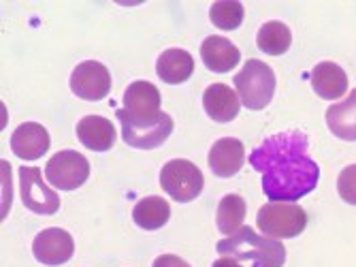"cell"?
<instances>
[{"label": "cell", "mask_w": 356, "mask_h": 267, "mask_svg": "<svg viewBox=\"0 0 356 267\" xmlns=\"http://www.w3.org/2000/svg\"><path fill=\"white\" fill-rule=\"evenodd\" d=\"M337 192L346 204L356 206V165H350L337 178Z\"/></svg>", "instance_id": "obj_24"}, {"label": "cell", "mask_w": 356, "mask_h": 267, "mask_svg": "<svg viewBox=\"0 0 356 267\" xmlns=\"http://www.w3.org/2000/svg\"><path fill=\"white\" fill-rule=\"evenodd\" d=\"M75 252L73 236L64 229H45L32 242V254L43 265H64Z\"/></svg>", "instance_id": "obj_10"}, {"label": "cell", "mask_w": 356, "mask_h": 267, "mask_svg": "<svg viewBox=\"0 0 356 267\" xmlns=\"http://www.w3.org/2000/svg\"><path fill=\"white\" fill-rule=\"evenodd\" d=\"M19 194L22 204L35 214L49 216L60 208L58 192L43 182V176L37 167H22L19 169Z\"/></svg>", "instance_id": "obj_8"}, {"label": "cell", "mask_w": 356, "mask_h": 267, "mask_svg": "<svg viewBox=\"0 0 356 267\" xmlns=\"http://www.w3.org/2000/svg\"><path fill=\"white\" fill-rule=\"evenodd\" d=\"M79 142L94 152H107L115 144V126L103 116H86L77 124Z\"/></svg>", "instance_id": "obj_15"}, {"label": "cell", "mask_w": 356, "mask_h": 267, "mask_svg": "<svg viewBox=\"0 0 356 267\" xmlns=\"http://www.w3.org/2000/svg\"><path fill=\"white\" fill-rule=\"evenodd\" d=\"M169 216H171V208L167 204V199L163 197H145L133 210V220L145 231H156L160 227H165Z\"/></svg>", "instance_id": "obj_20"}, {"label": "cell", "mask_w": 356, "mask_h": 267, "mask_svg": "<svg viewBox=\"0 0 356 267\" xmlns=\"http://www.w3.org/2000/svg\"><path fill=\"white\" fill-rule=\"evenodd\" d=\"M152 267H190L181 257H175V254H160Z\"/></svg>", "instance_id": "obj_25"}, {"label": "cell", "mask_w": 356, "mask_h": 267, "mask_svg": "<svg viewBox=\"0 0 356 267\" xmlns=\"http://www.w3.org/2000/svg\"><path fill=\"white\" fill-rule=\"evenodd\" d=\"M201 58L213 73H229L241 60L239 49L224 37H207L201 45Z\"/></svg>", "instance_id": "obj_17"}, {"label": "cell", "mask_w": 356, "mask_h": 267, "mask_svg": "<svg viewBox=\"0 0 356 267\" xmlns=\"http://www.w3.org/2000/svg\"><path fill=\"white\" fill-rule=\"evenodd\" d=\"M11 150L24 160H37L49 150V132L37 122H24L11 135Z\"/></svg>", "instance_id": "obj_12"}, {"label": "cell", "mask_w": 356, "mask_h": 267, "mask_svg": "<svg viewBox=\"0 0 356 267\" xmlns=\"http://www.w3.org/2000/svg\"><path fill=\"white\" fill-rule=\"evenodd\" d=\"M124 114L145 122L160 114V92L152 82H133L124 92Z\"/></svg>", "instance_id": "obj_11"}, {"label": "cell", "mask_w": 356, "mask_h": 267, "mask_svg": "<svg viewBox=\"0 0 356 267\" xmlns=\"http://www.w3.org/2000/svg\"><path fill=\"white\" fill-rule=\"evenodd\" d=\"M209 17L220 30H235L243 22V5L237 0H218L209 9Z\"/></svg>", "instance_id": "obj_23"}, {"label": "cell", "mask_w": 356, "mask_h": 267, "mask_svg": "<svg viewBox=\"0 0 356 267\" xmlns=\"http://www.w3.org/2000/svg\"><path fill=\"white\" fill-rule=\"evenodd\" d=\"M156 73L165 84H181L194 73V60L186 49H167L158 56Z\"/></svg>", "instance_id": "obj_18"}, {"label": "cell", "mask_w": 356, "mask_h": 267, "mask_svg": "<svg viewBox=\"0 0 356 267\" xmlns=\"http://www.w3.org/2000/svg\"><path fill=\"white\" fill-rule=\"evenodd\" d=\"M327 126L335 137L343 142H356V90L341 103L327 109Z\"/></svg>", "instance_id": "obj_19"}, {"label": "cell", "mask_w": 356, "mask_h": 267, "mask_svg": "<svg viewBox=\"0 0 356 267\" xmlns=\"http://www.w3.org/2000/svg\"><path fill=\"white\" fill-rule=\"evenodd\" d=\"M293 43V32L284 22H267L256 35V45L269 56H282Z\"/></svg>", "instance_id": "obj_21"}, {"label": "cell", "mask_w": 356, "mask_h": 267, "mask_svg": "<svg viewBox=\"0 0 356 267\" xmlns=\"http://www.w3.org/2000/svg\"><path fill=\"white\" fill-rule=\"evenodd\" d=\"M312 88L320 98L337 101L348 90L346 71L335 62H318L312 71Z\"/></svg>", "instance_id": "obj_14"}, {"label": "cell", "mask_w": 356, "mask_h": 267, "mask_svg": "<svg viewBox=\"0 0 356 267\" xmlns=\"http://www.w3.org/2000/svg\"><path fill=\"white\" fill-rule=\"evenodd\" d=\"M211 267H243V265L237 259H233V257H220L218 261H213Z\"/></svg>", "instance_id": "obj_26"}, {"label": "cell", "mask_w": 356, "mask_h": 267, "mask_svg": "<svg viewBox=\"0 0 356 267\" xmlns=\"http://www.w3.org/2000/svg\"><path fill=\"white\" fill-rule=\"evenodd\" d=\"M256 224L273 240L297 238L307 227V214L295 201H269L258 210Z\"/></svg>", "instance_id": "obj_4"}, {"label": "cell", "mask_w": 356, "mask_h": 267, "mask_svg": "<svg viewBox=\"0 0 356 267\" xmlns=\"http://www.w3.org/2000/svg\"><path fill=\"white\" fill-rule=\"evenodd\" d=\"M71 90L83 101H103L111 90L109 69L96 60H86L77 64L71 75Z\"/></svg>", "instance_id": "obj_9"}, {"label": "cell", "mask_w": 356, "mask_h": 267, "mask_svg": "<svg viewBox=\"0 0 356 267\" xmlns=\"http://www.w3.org/2000/svg\"><path fill=\"white\" fill-rule=\"evenodd\" d=\"M233 82L243 107L252 112L265 109L275 94V73L269 64L261 60H248Z\"/></svg>", "instance_id": "obj_3"}, {"label": "cell", "mask_w": 356, "mask_h": 267, "mask_svg": "<svg viewBox=\"0 0 356 267\" xmlns=\"http://www.w3.org/2000/svg\"><path fill=\"white\" fill-rule=\"evenodd\" d=\"M203 107L207 116L216 122H231L237 118L241 103L237 94L226 84H211L203 92Z\"/></svg>", "instance_id": "obj_16"}, {"label": "cell", "mask_w": 356, "mask_h": 267, "mask_svg": "<svg viewBox=\"0 0 356 267\" xmlns=\"http://www.w3.org/2000/svg\"><path fill=\"white\" fill-rule=\"evenodd\" d=\"M118 120L122 124L124 142L131 148H139V150H152V148L163 146L173 132V120L165 112H160L152 120L137 122L128 118L124 109H118Z\"/></svg>", "instance_id": "obj_5"}, {"label": "cell", "mask_w": 356, "mask_h": 267, "mask_svg": "<svg viewBox=\"0 0 356 267\" xmlns=\"http://www.w3.org/2000/svg\"><path fill=\"white\" fill-rule=\"evenodd\" d=\"M222 257H233L237 261H252V267H282L286 261V248L280 240L263 238L252 227H241L233 236L218 242Z\"/></svg>", "instance_id": "obj_2"}, {"label": "cell", "mask_w": 356, "mask_h": 267, "mask_svg": "<svg viewBox=\"0 0 356 267\" xmlns=\"http://www.w3.org/2000/svg\"><path fill=\"white\" fill-rule=\"evenodd\" d=\"M207 160L218 178H233L243 167V144L235 137H222L211 146Z\"/></svg>", "instance_id": "obj_13"}, {"label": "cell", "mask_w": 356, "mask_h": 267, "mask_svg": "<svg viewBox=\"0 0 356 267\" xmlns=\"http://www.w3.org/2000/svg\"><path fill=\"white\" fill-rule=\"evenodd\" d=\"M307 150L301 130L277 132L252 150L250 165L263 176V192L271 201H297L318 186L320 167Z\"/></svg>", "instance_id": "obj_1"}, {"label": "cell", "mask_w": 356, "mask_h": 267, "mask_svg": "<svg viewBox=\"0 0 356 267\" xmlns=\"http://www.w3.org/2000/svg\"><path fill=\"white\" fill-rule=\"evenodd\" d=\"M160 186L179 204H188L197 199L203 190V174L190 160L175 158L169 160L160 171Z\"/></svg>", "instance_id": "obj_6"}, {"label": "cell", "mask_w": 356, "mask_h": 267, "mask_svg": "<svg viewBox=\"0 0 356 267\" xmlns=\"http://www.w3.org/2000/svg\"><path fill=\"white\" fill-rule=\"evenodd\" d=\"M243 218H245V201L239 194H226L220 199L216 222L222 236H233V233H237L243 224Z\"/></svg>", "instance_id": "obj_22"}, {"label": "cell", "mask_w": 356, "mask_h": 267, "mask_svg": "<svg viewBox=\"0 0 356 267\" xmlns=\"http://www.w3.org/2000/svg\"><path fill=\"white\" fill-rule=\"evenodd\" d=\"M45 178L58 190H75L90 178V162L75 150L56 152L45 165Z\"/></svg>", "instance_id": "obj_7"}]
</instances>
